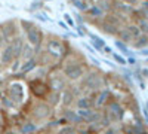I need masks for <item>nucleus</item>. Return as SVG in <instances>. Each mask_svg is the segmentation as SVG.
<instances>
[{"mask_svg": "<svg viewBox=\"0 0 148 134\" xmlns=\"http://www.w3.org/2000/svg\"><path fill=\"white\" fill-rule=\"evenodd\" d=\"M130 45H132L133 48H136V49H141V48H147V46H148V36L144 34V33H141L138 37H135V39L132 40Z\"/></svg>", "mask_w": 148, "mask_h": 134, "instance_id": "14", "label": "nucleus"}, {"mask_svg": "<svg viewBox=\"0 0 148 134\" xmlns=\"http://www.w3.org/2000/svg\"><path fill=\"white\" fill-rule=\"evenodd\" d=\"M88 34H89L90 43H92V46L95 48V51L101 52V51H102V48L105 46V42H104L101 37H98V36H95V34H90V33H88Z\"/></svg>", "mask_w": 148, "mask_h": 134, "instance_id": "16", "label": "nucleus"}, {"mask_svg": "<svg viewBox=\"0 0 148 134\" xmlns=\"http://www.w3.org/2000/svg\"><path fill=\"white\" fill-rule=\"evenodd\" d=\"M71 2H73V5L76 6L77 9H80V10H83V12H86V9L89 8L88 5H86L84 0H71Z\"/></svg>", "mask_w": 148, "mask_h": 134, "instance_id": "29", "label": "nucleus"}, {"mask_svg": "<svg viewBox=\"0 0 148 134\" xmlns=\"http://www.w3.org/2000/svg\"><path fill=\"white\" fill-rule=\"evenodd\" d=\"M24 61H25V63H24L22 66H19V70L22 73H28V72H31V70H34L37 67V60L34 57H31L28 60H24Z\"/></svg>", "mask_w": 148, "mask_h": 134, "instance_id": "15", "label": "nucleus"}, {"mask_svg": "<svg viewBox=\"0 0 148 134\" xmlns=\"http://www.w3.org/2000/svg\"><path fill=\"white\" fill-rule=\"evenodd\" d=\"M83 64L84 63H82L77 58H68L62 66V75L65 76L67 81H73V82L80 81L86 73V69Z\"/></svg>", "mask_w": 148, "mask_h": 134, "instance_id": "1", "label": "nucleus"}, {"mask_svg": "<svg viewBox=\"0 0 148 134\" xmlns=\"http://www.w3.org/2000/svg\"><path fill=\"white\" fill-rule=\"evenodd\" d=\"M126 63H129V64H132V66H133V64H136V60H135L132 55H129V58L126 60Z\"/></svg>", "mask_w": 148, "mask_h": 134, "instance_id": "32", "label": "nucleus"}, {"mask_svg": "<svg viewBox=\"0 0 148 134\" xmlns=\"http://www.w3.org/2000/svg\"><path fill=\"white\" fill-rule=\"evenodd\" d=\"M58 134H77V130L74 125H67L64 128H61Z\"/></svg>", "mask_w": 148, "mask_h": 134, "instance_id": "28", "label": "nucleus"}, {"mask_svg": "<svg viewBox=\"0 0 148 134\" xmlns=\"http://www.w3.org/2000/svg\"><path fill=\"white\" fill-rule=\"evenodd\" d=\"M64 19H65V24L68 27H73V28H76V22H74V19L71 18L70 14H64Z\"/></svg>", "mask_w": 148, "mask_h": 134, "instance_id": "31", "label": "nucleus"}, {"mask_svg": "<svg viewBox=\"0 0 148 134\" xmlns=\"http://www.w3.org/2000/svg\"><path fill=\"white\" fill-rule=\"evenodd\" d=\"M14 60H15L14 48H12V45H10V43H8V45L3 48L2 54H0V63L5 64V66H9V64L14 63Z\"/></svg>", "mask_w": 148, "mask_h": 134, "instance_id": "8", "label": "nucleus"}, {"mask_svg": "<svg viewBox=\"0 0 148 134\" xmlns=\"http://www.w3.org/2000/svg\"><path fill=\"white\" fill-rule=\"evenodd\" d=\"M139 54H141L142 57H148V49H147V48H141V49H139Z\"/></svg>", "mask_w": 148, "mask_h": 134, "instance_id": "34", "label": "nucleus"}, {"mask_svg": "<svg viewBox=\"0 0 148 134\" xmlns=\"http://www.w3.org/2000/svg\"><path fill=\"white\" fill-rule=\"evenodd\" d=\"M125 27L129 30V33L132 34V37H133V39H135V37H138V36L141 34V30H139V27H138V24H136V22L125 24Z\"/></svg>", "mask_w": 148, "mask_h": 134, "instance_id": "21", "label": "nucleus"}, {"mask_svg": "<svg viewBox=\"0 0 148 134\" xmlns=\"http://www.w3.org/2000/svg\"><path fill=\"white\" fill-rule=\"evenodd\" d=\"M46 99H47V104L49 106H55L61 101V92L58 91H49L47 95H46Z\"/></svg>", "mask_w": 148, "mask_h": 134, "instance_id": "17", "label": "nucleus"}, {"mask_svg": "<svg viewBox=\"0 0 148 134\" xmlns=\"http://www.w3.org/2000/svg\"><path fill=\"white\" fill-rule=\"evenodd\" d=\"M147 36H148V34H147Z\"/></svg>", "mask_w": 148, "mask_h": 134, "instance_id": "40", "label": "nucleus"}, {"mask_svg": "<svg viewBox=\"0 0 148 134\" xmlns=\"http://www.w3.org/2000/svg\"><path fill=\"white\" fill-rule=\"evenodd\" d=\"M105 134H114V131L113 130H108V131H105Z\"/></svg>", "mask_w": 148, "mask_h": 134, "instance_id": "37", "label": "nucleus"}, {"mask_svg": "<svg viewBox=\"0 0 148 134\" xmlns=\"http://www.w3.org/2000/svg\"><path fill=\"white\" fill-rule=\"evenodd\" d=\"M86 14H88L89 17H92V18H95V19H102L104 17H105V12L98 6V5H92V6H89L88 9H86Z\"/></svg>", "mask_w": 148, "mask_h": 134, "instance_id": "12", "label": "nucleus"}, {"mask_svg": "<svg viewBox=\"0 0 148 134\" xmlns=\"http://www.w3.org/2000/svg\"><path fill=\"white\" fill-rule=\"evenodd\" d=\"M37 18H39V19H42V21H47V18H46V17H43L42 14H37Z\"/></svg>", "mask_w": 148, "mask_h": 134, "instance_id": "35", "label": "nucleus"}, {"mask_svg": "<svg viewBox=\"0 0 148 134\" xmlns=\"http://www.w3.org/2000/svg\"><path fill=\"white\" fill-rule=\"evenodd\" d=\"M25 37H27V42L28 45H31L34 48V52L39 51L42 48V43H43V33L40 31L39 27L33 26L31 28H28L25 31Z\"/></svg>", "mask_w": 148, "mask_h": 134, "instance_id": "3", "label": "nucleus"}, {"mask_svg": "<svg viewBox=\"0 0 148 134\" xmlns=\"http://www.w3.org/2000/svg\"><path fill=\"white\" fill-rule=\"evenodd\" d=\"M82 87L88 90H98L102 87V79L95 72H86L82 78Z\"/></svg>", "mask_w": 148, "mask_h": 134, "instance_id": "4", "label": "nucleus"}, {"mask_svg": "<svg viewBox=\"0 0 148 134\" xmlns=\"http://www.w3.org/2000/svg\"><path fill=\"white\" fill-rule=\"evenodd\" d=\"M107 97H108V91H101V92H99V97H98V100L95 101V106H98V107L104 106Z\"/></svg>", "mask_w": 148, "mask_h": 134, "instance_id": "27", "label": "nucleus"}, {"mask_svg": "<svg viewBox=\"0 0 148 134\" xmlns=\"http://www.w3.org/2000/svg\"><path fill=\"white\" fill-rule=\"evenodd\" d=\"M12 48H14V52H15V58H21V52H22V48H24V39L19 37V36H15L10 42Z\"/></svg>", "mask_w": 148, "mask_h": 134, "instance_id": "11", "label": "nucleus"}, {"mask_svg": "<svg viewBox=\"0 0 148 134\" xmlns=\"http://www.w3.org/2000/svg\"><path fill=\"white\" fill-rule=\"evenodd\" d=\"M49 88H51V91L62 92L67 88L65 76L64 75H51V78H49Z\"/></svg>", "mask_w": 148, "mask_h": 134, "instance_id": "5", "label": "nucleus"}, {"mask_svg": "<svg viewBox=\"0 0 148 134\" xmlns=\"http://www.w3.org/2000/svg\"><path fill=\"white\" fill-rule=\"evenodd\" d=\"M79 109H90L92 107V101L89 97H79L77 101H76Z\"/></svg>", "mask_w": 148, "mask_h": 134, "instance_id": "20", "label": "nucleus"}, {"mask_svg": "<svg viewBox=\"0 0 148 134\" xmlns=\"http://www.w3.org/2000/svg\"><path fill=\"white\" fill-rule=\"evenodd\" d=\"M49 115H51V106H49L47 103H37L33 109V116L37 121L46 119Z\"/></svg>", "mask_w": 148, "mask_h": 134, "instance_id": "6", "label": "nucleus"}, {"mask_svg": "<svg viewBox=\"0 0 148 134\" xmlns=\"http://www.w3.org/2000/svg\"><path fill=\"white\" fill-rule=\"evenodd\" d=\"M107 113L111 115V118H113V121H121L123 116H125V110H123V107L117 103V101H113L110 103L108 107H107Z\"/></svg>", "mask_w": 148, "mask_h": 134, "instance_id": "7", "label": "nucleus"}, {"mask_svg": "<svg viewBox=\"0 0 148 134\" xmlns=\"http://www.w3.org/2000/svg\"><path fill=\"white\" fill-rule=\"evenodd\" d=\"M98 6H99L104 12H113V0H98Z\"/></svg>", "mask_w": 148, "mask_h": 134, "instance_id": "22", "label": "nucleus"}, {"mask_svg": "<svg viewBox=\"0 0 148 134\" xmlns=\"http://www.w3.org/2000/svg\"><path fill=\"white\" fill-rule=\"evenodd\" d=\"M21 57H22L24 60H28V58L34 57V51L31 49V45H24L22 52H21Z\"/></svg>", "mask_w": 148, "mask_h": 134, "instance_id": "25", "label": "nucleus"}, {"mask_svg": "<svg viewBox=\"0 0 148 134\" xmlns=\"http://www.w3.org/2000/svg\"><path fill=\"white\" fill-rule=\"evenodd\" d=\"M147 109H148V103H147Z\"/></svg>", "mask_w": 148, "mask_h": 134, "instance_id": "39", "label": "nucleus"}, {"mask_svg": "<svg viewBox=\"0 0 148 134\" xmlns=\"http://www.w3.org/2000/svg\"><path fill=\"white\" fill-rule=\"evenodd\" d=\"M99 28H101V31H102V33H105V34L116 36L120 27H119V26H116L114 22L108 21L107 18H102V21H101V24H99Z\"/></svg>", "mask_w": 148, "mask_h": 134, "instance_id": "9", "label": "nucleus"}, {"mask_svg": "<svg viewBox=\"0 0 148 134\" xmlns=\"http://www.w3.org/2000/svg\"><path fill=\"white\" fill-rule=\"evenodd\" d=\"M61 100H62V104L64 106H71L73 104V100H74V94L70 91V90H64L62 94H61Z\"/></svg>", "mask_w": 148, "mask_h": 134, "instance_id": "18", "label": "nucleus"}, {"mask_svg": "<svg viewBox=\"0 0 148 134\" xmlns=\"http://www.w3.org/2000/svg\"><path fill=\"white\" fill-rule=\"evenodd\" d=\"M59 26H61V27H64L65 30H68V26H67V24H65V22H62V21H61V22H59Z\"/></svg>", "mask_w": 148, "mask_h": 134, "instance_id": "36", "label": "nucleus"}, {"mask_svg": "<svg viewBox=\"0 0 148 134\" xmlns=\"http://www.w3.org/2000/svg\"><path fill=\"white\" fill-rule=\"evenodd\" d=\"M37 131V124L34 122H27L21 127V134H33Z\"/></svg>", "mask_w": 148, "mask_h": 134, "instance_id": "23", "label": "nucleus"}, {"mask_svg": "<svg viewBox=\"0 0 148 134\" xmlns=\"http://www.w3.org/2000/svg\"><path fill=\"white\" fill-rule=\"evenodd\" d=\"M125 2L127 3V5H130V6H133V5H138L141 0H125Z\"/></svg>", "mask_w": 148, "mask_h": 134, "instance_id": "33", "label": "nucleus"}, {"mask_svg": "<svg viewBox=\"0 0 148 134\" xmlns=\"http://www.w3.org/2000/svg\"><path fill=\"white\" fill-rule=\"evenodd\" d=\"M111 55H113L114 61H116V63H119L120 66H126V64H127V63H126V58H123L121 55H119V54H114V52L111 54Z\"/></svg>", "mask_w": 148, "mask_h": 134, "instance_id": "30", "label": "nucleus"}, {"mask_svg": "<svg viewBox=\"0 0 148 134\" xmlns=\"http://www.w3.org/2000/svg\"><path fill=\"white\" fill-rule=\"evenodd\" d=\"M114 45H116V48H119V49H120L121 54H125V55H132V52H130V49H129V46H127L125 42H121V40L116 39V40H114Z\"/></svg>", "mask_w": 148, "mask_h": 134, "instance_id": "24", "label": "nucleus"}, {"mask_svg": "<svg viewBox=\"0 0 148 134\" xmlns=\"http://www.w3.org/2000/svg\"><path fill=\"white\" fill-rule=\"evenodd\" d=\"M6 134H16V133H15V131H8Z\"/></svg>", "mask_w": 148, "mask_h": 134, "instance_id": "38", "label": "nucleus"}, {"mask_svg": "<svg viewBox=\"0 0 148 134\" xmlns=\"http://www.w3.org/2000/svg\"><path fill=\"white\" fill-rule=\"evenodd\" d=\"M117 39L119 40H121V42H125L126 45H129V43H132V40H133V37H132V34L129 33V30L125 27V26H121L120 28H119V31H117Z\"/></svg>", "mask_w": 148, "mask_h": 134, "instance_id": "13", "label": "nucleus"}, {"mask_svg": "<svg viewBox=\"0 0 148 134\" xmlns=\"http://www.w3.org/2000/svg\"><path fill=\"white\" fill-rule=\"evenodd\" d=\"M136 24H138L141 33L148 34V19H145V18H138V19H136Z\"/></svg>", "mask_w": 148, "mask_h": 134, "instance_id": "26", "label": "nucleus"}, {"mask_svg": "<svg viewBox=\"0 0 148 134\" xmlns=\"http://www.w3.org/2000/svg\"><path fill=\"white\" fill-rule=\"evenodd\" d=\"M45 52H46L49 57H53L55 60H61V58H64V57H65L67 49H65L64 43L61 42L59 39L51 37V39H49V40L46 42Z\"/></svg>", "mask_w": 148, "mask_h": 134, "instance_id": "2", "label": "nucleus"}, {"mask_svg": "<svg viewBox=\"0 0 148 134\" xmlns=\"http://www.w3.org/2000/svg\"><path fill=\"white\" fill-rule=\"evenodd\" d=\"M9 92H10V97H12V100H14V101H16V103L22 101V99H24V90H22L21 83H12L9 87Z\"/></svg>", "mask_w": 148, "mask_h": 134, "instance_id": "10", "label": "nucleus"}, {"mask_svg": "<svg viewBox=\"0 0 148 134\" xmlns=\"http://www.w3.org/2000/svg\"><path fill=\"white\" fill-rule=\"evenodd\" d=\"M65 119L68 121V122H71V124L82 122V118L79 116L77 112H74V110H65Z\"/></svg>", "mask_w": 148, "mask_h": 134, "instance_id": "19", "label": "nucleus"}]
</instances>
